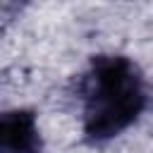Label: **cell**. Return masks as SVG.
Here are the masks:
<instances>
[{
	"instance_id": "7a4b0ae2",
	"label": "cell",
	"mask_w": 153,
	"mask_h": 153,
	"mask_svg": "<svg viewBox=\"0 0 153 153\" xmlns=\"http://www.w3.org/2000/svg\"><path fill=\"white\" fill-rule=\"evenodd\" d=\"M38 127L24 110L0 112V153H36L41 146Z\"/></svg>"
},
{
	"instance_id": "6da1fadb",
	"label": "cell",
	"mask_w": 153,
	"mask_h": 153,
	"mask_svg": "<svg viewBox=\"0 0 153 153\" xmlns=\"http://www.w3.org/2000/svg\"><path fill=\"white\" fill-rule=\"evenodd\" d=\"M141 105V79L131 62L122 57H108L98 62L91 76L86 131L96 139L112 136L136 120Z\"/></svg>"
}]
</instances>
